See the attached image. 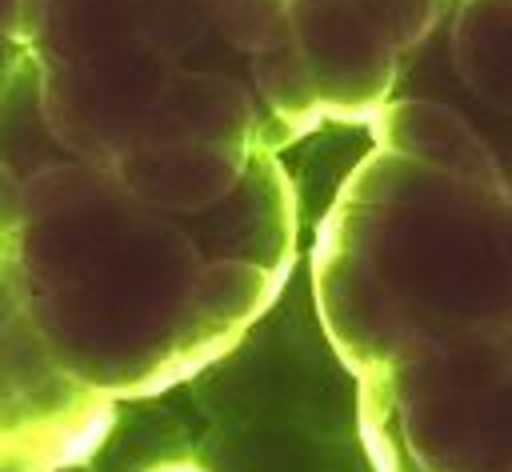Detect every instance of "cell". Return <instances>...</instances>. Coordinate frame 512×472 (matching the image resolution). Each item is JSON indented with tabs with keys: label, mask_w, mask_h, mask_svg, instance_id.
<instances>
[{
	"label": "cell",
	"mask_w": 512,
	"mask_h": 472,
	"mask_svg": "<svg viewBox=\"0 0 512 472\" xmlns=\"http://www.w3.org/2000/svg\"><path fill=\"white\" fill-rule=\"evenodd\" d=\"M0 472H36V468H24V464H4V460H0Z\"/></svg>",
	"instance_id": "cell-9"
},
{
	"label": "cell",
	"mask_w": 512,
	"mask_h": 472,
	"mask_svg": "<svg viewBox=\"0 0 512 472\" xmlns=\"http://www.w3.org/2000/svg\"><path fill=\"white\" fill-rule=\"evenodd\" d=\"M148 472H204V468H196V464H156Z\"/></svg>",
	"instance_id": "cell-8"
},
{
	"label": "cell",
	"mask_w": 512,
	"mask_h": 472,
	"mask_svg": "<svg viewBox=\"0 0 512 472\" xmlns=\"http://www.w3.org/2000/svg\"><path fill=\"white\" fill-rule=\"evenodd\" d=\"M360 380L376 472H512V328L392 360Z\"/></svg>",
	"instance_id": "cell-3"
},
{
	"label": "cell",
	"mask_w": 512,
	"mask_h": 472,
	"mask_svg": "<svg viewBox=\"0 0 512 472\" xmlns=\"http://www.w3.org/2000/svg\"><path fill=\"white\" fill-rule=\"evenodd\" d=\"M292 244L276 152L204 212L148 204L112 164L56 144L20 56L0 100V256L80 384L116 404L196 376L280 296Z\"/></svg>",
	"instance_id": "cell-1"
},
{
	"label": "cell",
	"mask_w": 512,
	"mask_h": 472,
	"mask_svg": "<svg viewBox=\"0 0 512 472\" xmlns=\"http://www.w3.org/2000/svg\"><path fill=\"white\" fill-rule=\"evenodd\" d=\"M20 8H24V0H0V40L20 44Z\"/></svg>",
	"instance_id": "cell-6"
},
{
	"label": "cell",
	"mask_w": 512,
	"mask_h": 472,
	"mask_svg": "<svg viewBox=\"0 0 512 472\" xmlns=\"http://www.w3.org/2000/svg\"><path fill=\"white\" fill-rule=\"evenodd\" d=\"M20 56H24V48L16 40H0V100H4V88L16 72V64H20Z\"/></svg>",
	"instance_id": "cell-7"
},
{
	"label": "cell",
	"mask_w": 512,
	"mask_h": 472,
	"mask_svg": "<svg viewBox=\"0 0 512 472\" xmlns=\"http://www.w3.org/2000/svg\"><path fill=\"white\" fill-rule=\"evenodd\" d=\"M112 420L116 404L56 360L0 256V460L36 472L76 468Z\"/></svg>",
	"instance_id": "cell-5"
},
{
	"label": "cell",
	"mask_w": 512,
	"mask_h": 472,
	"mask_svg": "<svg viewBox=\"0 0 512 472\" xmlns=\"http://www.w3.org/2000/svg\"><path fill=\"white\" fill-rule=\"evenodd\" d=\"M312 292L356 376L512 328V196L372 148L320 220Z\"/></svg>",
	"instance_id": "cell-2"
},
{
	"label": "cell",
	"mask_w": 512,
	"mask_h": 472,
	"mask_svg": "<svg viewBox=\"0 0 512 472\" xmlns=\"http://www.w3.org/2000/svg\"><path fill=\"white\" fill-rule=\"evenodd\" d=\"M20 48L56 144L100 164L124 156L188 76L144 40L132 0H24Z\"/></svg>",
	"instance_id": "cell-4"
}]
</instances>
